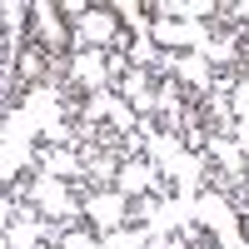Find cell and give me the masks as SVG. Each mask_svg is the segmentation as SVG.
Returning a JSON list of instances; mask_svg holds the SVG:
<instances>
[{
	"label": "cell",
	"mask_w": 249,
	"mask_h": 249,
	"mask_svg": "<svg viewBox=\"0 0 249 249\" xmlns=\"http://www.w3.org/2000/svg\"><path fill=\"white\" fill-rule=\"evenodd\" d=\"M195 224H204V230H210V239H214L219 249H249V234L239 230L234 199L219 195V190H210V184L195 195Z\"/></svg>",
	"instance_id": "cell-1"
},
{
	"label": "cell",
	"mask_w": 249,
	"mask_h": 249,
	"mask_svg": "<svg viewBox=\"0 0 249 249\" xmlns=\"http://www.w3.org/2000/svg\"><path fill=\"white\" fill-rule=\"evenodd\" d=\"M30 45L45 50V60H60L75 50L70 20L60 15V0H30Z\"/></svg>",
	"instance_id": "cell-2"
},
{
	"label": "cell",
	"mask_w": 249,
	"mask_h": 249,
	"mask_svg": "<svg viewBox=\"0 0 249 249\" xmlns=\"http://www.w3.org/2000/svg\"><path fill=\"white\" fill-rule=\"evenodd\" d=\"M30 204L45 219L55 224H85V214H80V195L70 190V179H55V175H30Z\"/></svg>",
	"instance_id": "cell-3"
},
{
	"label": "cell",
	"mask_w": 249,
	"mask_h": 249,
	"mask_svg": "<svg viewBox=\"0 0 249 249\" xmlns=\"http://www.w3.org/2000/svg\"><path fill=\"white\" fill-rule=\"evenodd\" d=\"M80 214H85V224L105 239V234H115V230L130 224V199H124L120 190H85L80 195Z\"/></svg>",
	"instance_id": "cell-4"
},
{
	"label": "cell",
	"mask_w": 249,
	"mask_h": 249,
	"mask_svg": "<svg viewBox=\"0 0 249 249\" xmlns=\"http://www.w3.org/2000/svg\"><path fill=\"white\" fill-rule=\"evenodd\" d=\"M150 40L160 50H175V45H190V50H210L214 45V30L204 25V20H164V15H155L150 20Z\"/></svg>",
	"instance_id": "cell-5"
},
{
	"label": "cell",
	"mask_w": 249,
	"mask_h": 249,
	"mask_svg": "<svg viewBox=\"0 0 249 249\" xmlns=\"http://www.w3.org/2000/svg\"><path fill=\"white\" fill-rule=\"evenodd\" d=\"M70 90H85V95L110 90V75H105V50H70Z\"/></svg>",
	"instance_id": "cell-6"
},
{
	"label": "cell",
	"mask_w": 249,
	"mask_h": 249,
	"mask_svg": "<svg viewBox=\"0 0 249 249\" xmlns=\"http://www.w3.org/2000/svg\"><path fill=\"white\" fill-rule=\"evenodd\" d=\"M155 184H160V170L144 155H135V160H120V175H115V190L124 195V199H140V195H155Z\"/></svg>",
	"instance_id": "cell-7"
},
{
	"label": "cell",
	"mask_w": 249,
	"mask_h": 249,
	"mask_svg": "<svg viewBox=\"0 0 249 249\" xmlns=\"http://www.w3.org/2000/svg\"><path fill=\"white\" fill-rule=\"evenodd\" d=\"M35 170L55 175V179H85L80 150H70V144H40V150H35Z\"/></svg>",
	"instance_id": "cell-8"
},
{
	"label": "cell",
	"mask_w": 249,
	"mask_h": 249,
	"mask_svg": "<svg viewBox=\"0 0 249 249\" xmlns=\"http://www.w3.org/2000/svg\"><path fill=\"white\" fill-rule=\"evenodd\" d=\"M204 160H214L219 175H230V179H244V175H249V164H244V155H239L234 135H210V140H204Z\"/></svg>",
	"instance_id": "cell-9"
},
{
	"label": "cell",
	"mask_w": 249,
	"mask_h": 249,
	"mask_svg": "<svg viewBox=\"0 0 249 249\" xmlns=\"http://www.w3.org/2000/svg\"><path fill=\"white\" fill-rule=\"evenodd\" d=\"M144 10H155L164 20H219V0H155Z\"/></svg>",
	"instance_id": "cell-10"
},
{
	"label": "cell",
	"mask_w": 249,
	"mask_h": 249,
	"mask_svg": "<svg viewBox=\"0 0 249 249\" xmlns=\"http://www.w3.org/2000/svg\"><path fill=\"white\" fill-rule=\"evenodd\" d=\"M45 70H50V60H45V50H35V45H25L15 55V85H20V95L25 90H35L40 80H45Z\"/></svg>",
	"instance_id": "cell-11"
},
{
	"label": "cell",
	"mask_w": 249,
	"mask_h": 249,
	"mask_svg": "<svg viewBox=\"0 0 249 249\" xmlns=\"http://www.w3.org/2000/svg\"><path fill=\"white\" fill-rule=\"evenodd\" d=\"M150 239H155V224H124L100 239V249H150Z\"/></svg>",
	"instance_id": "cell-12"
},
{
	"label": "cell",
	"mask_w": 249,
	"mask_h": 249,
	"mask_svg": "<svg viewBox=\"0 0 249 249\" xmlns=\"http://www.w3.org/2000/svg\"><path fill=\"white\" fill-rule=\"evenodd\" d=\"M115 175H120V160L115 155H95L85 164V184H90V190H115Z\"/></svg>",
	"instance_id": "cell-13"
},
{
	"label": "cell",
	"mask_w": 249,
	"mask_h": 249,
	"mask_svg": "<svg viewBox=\"0 0 249 249\" xmlns=\"http://www.w3.org/2000/svg\"><path fill=\"white\" fill-rule=\"evenodd\" d=\"M230 110H234V130H249V75H239V85L230 90Z\"/></svg>",
	"instance_id": "cell-14"
},
{
	"label": "cell",
	"mask_w": 249,
	"mask_h": 249,
	"mask_svg": "<svg viewBox=\"0 0 249 249\" xmlns=\"http://www.w3.org/2000/svg\"><path fill=\"white\" fill-rule=\"evenodd\" d=\"M60 249H100V234L90 230V224H70L65 239H60Z\"/></svg>",
	"instance_id": "cell-15"
},
{
	"label": "cell",
	"mask_w": 249,
	"mask_h": 249,
	"mask_svg": "<svg viewBox=\"0 0 249 249\" xmlns=\"http://www.w3.org/2000/svg\"><path fill=\"white\" fill-rule=\"evenodd\" d=\"M10 219H15V199L10 190H0V230H10Z\"/></svg>",
	"instance_id": "cell-16"
},
{
	"label": "cell",
	"mask_w": 249,
	"mask_h": 249,
	"mask_svg": "<svg viewBox=\"0 0 249 249\" xmlns=\"http://www.w3.org/2000/svg\"><path fill=\"white\" fill-rule=\"evenodd\" d=\"M10 95H15V85H10V80H5V75H0V105H5V100H10Z\"/></svg>",
	"instance_id": "cell-17"
},
{
	"label": "cell",
	"mask_w": 249,
	"mask_h": 249,
	"mask_svg": "<svg viewBox=\"0 0 249 249\" xmlns=\"http://www.w3.org/2000/svg\"><path fill=\"white\" fill-rule=\"evenodd\" d=\"M0 249H10V244H5V230H0Z\"/></svg>",
	"instance_id": "cell-18"
},
{
	"label": "cell",
	"mask_w": 249,
	"mask_h": 249,
	"mask_svg": "<svg viewBox=\"0 0 249 249\" xmlns=\"http://www.w3.org/2000/svg\"><path fill=\"white\" fill-rule=\"evenodd\" d=\"M210 249H219V244H210Z\"/></svg>",
	"instance_id": "cell-19"
}]
</instances>
